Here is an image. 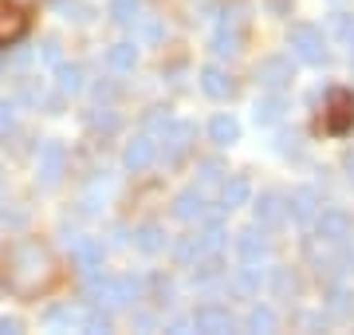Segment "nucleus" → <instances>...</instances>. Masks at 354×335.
Masks as SVG:
<instances>
[{"instance_id": "obj_8", "label": "nucleus", "mask_w": 354, "mask_h": 335, "mask_svg": "<svg viewBox=\"0 0 354 335\" xmlns=\"http://www.w3.org/2000/svg\"><path fill=\"white\" fill-rule=\"evenodd\" d=\"M24 32H28V12L16 0H0V48L24 39Z\"/></svg>"}, {"instance_id": "obj_20", "label": "nucleus", "mask_w": 354, "mask_h": 335, "mask_svg": "<svg viewBox=\"0 0 354 335\" xmlns=\"http://www.w3.org/2000/svg\"><path fill=\"white\" fill-rule=\"evenodd\" d=\"M209 138H213L216 146H232V142L241 138V123L232 115H216L213 123H209Z\"/></svg>"}, {"instance_id": "obj_4", "label": "nucleus", "mask_w": 354, "mask_h": 335, "mask_svg": "<svg viewBox=\"0 0 354 335\" xmlns=\"http://www.w3.org/2000/svg\"><path fill=\"white\" fill-rule=\"evenodd\" d=\"M291 79H295V67H291L288 55H268L256 64V83L264 91H288Z\"/></svg>"}, {"instance_id": "obj_36", "label": "nucleus", "mask_w": 354, "mask_h": 335, "mask_svg": "<svg viewBox=\"0 0 354 335\" xmlns=\"http://www.w3.org/2000/svg\"><path fill=\"white\" fill-rule=\"evenodd\" d=\"M221 178V166H216V162H205L201 166V181H216Z\"/></svg>"}, {"instance_id": "obj_11", "label": "nucleus", "mask_w": 354, "mask_h": 335, "mask_svg": "<svg viewBox=\"0 0 354 335\" xmlns=\"http://www.w3.org/2000/svg\"><path fill=\"white\" fill-rule=\"evenodd\" d=\"M193 327H197V332H209V335H228L236 327V320H232V311L221 308V304H205V308H197V316H193Z\"/></svg>"}, {"instance_id": "obj_27", "label": "nucleus", "mask_w": 354, "mask_h": 335, "mask_svg": "<svg viewBox=\"0 0 354 335\" xmlns=\"http://www.w3.org/2000/svg\"><path fill=\"white\" fill-rule=\"evenodd\" d=\"M138 296H142V280L138 276H118V280H114V300H118V308L134 304Z\"/></svg>"}, {"instance_id": "obj_21", "label": "nucleus", "mask_w": 354, "mask_h": 335, "mask_svg": "<svg viewBox=\"0 0 354 335\" xmlns=\"http://www.w3.org/2000/svg\"><path fill=\"white\" fill-rule=\"evenodd\" d=\"M252 209H256V225H276L283 217V201L276 194H260V201Z\"/></svg>"}, {"instance_id": "obj_2", "label": "nucleus", "mask_w": 354, "mask_h": 335, "mask_svg": "<svg viewBox=\"0 0 354 335\" xmlns=\"http://www.w3.org/2000/svg\"><path fill=\"white\" fill-rule=\"evenodd\" d=\"M291 48H295V55H299L304 64H311V67H323L330 60L327 39H323V32H319L315 24H295L291 28Z\"/></svg>"}, {"instance_id": "obj_34", "label": "nucleus", "mask_w": 354, "mask_h": 335, "mask_svg": "<svg viewBox=\"0 0 354 335\" xmlns=\"http://www.w3.org/2000/svg\"><path fill=\"white\" fill-rule=\"evenodd\" d=\"M260 280H264V276H260V269H252V264H248V269H241V276H236V288H241V292H256V288H260Z\"/></svg>"}, {"instance_id": "obj_41", "label": "nucleus", "mask_w": 354, "mask_h": 335, "mask_svg": "<svg viewBox=\"0 0 354 335\" xmlns=\"http://www.w3.org/2000/svg\"><path fill=\"white\" fill-rule=\"evenodd\" d=\"M351 60H354V44H351Z\"/></svg>"}, {"instance_id": "obj_37", "label": "nucleus", "mask_w": 354, "mask_h": 335, "mask_svg": "<svg viewBox=\"0 0 354 335\" xmlns=\"http://www.w3.org/2000/svg\"><path fill=\"white\" fill-rule=\"evenodd\" d=\"M12 127V103H0V130Z\"/></svg>"}, {"instance_id": "obj_40", "label": "nucleus", "mask_w": 354, "mask_h": 335, "mask_svg": "<svg viewBox=\"0 0 354 335\" xmlns=\"http://www.w3.org/2000/svg\"><path fill=\"white\" fill-rule=\"evenodd\" d=\"M346 178L354 181V150H351V154H346Z\"/></svg>"}, {"instance_id": "obj_26", "label": "nucleus", "mask_w": 354, "mask_h": 335, "mask_svg": "<svg viewBox=\"0 0 354 335\" xmlns=\"http://www.w3.org/2000/svg\"><path fill=\"white\" fill-rule=\"evenodd\" d=\"M272 288H276L279 300L299 296V276H295L291 269H276V272H272Z\"/></svg>"}, {"instance_id": "obj_12", "label": "nucleus", "mask_w": 354, "mask_h": 335, "mask_svg": "<svg viewBox=\"0 0 354 335\" xmlns=\"http://www.w3.org/2000/svg\"><path fill=\"white\" fill-rule=\"evenodd\" d=\"M291 213V221H299V225H307V221H315L319 213V194L311 190V185H295L288 197V206H283Z\"/></svg>"}, {"instance_id": "obj_42", "label": "nucleus", "mask_w": 354, "mask_h": 335, "mask_svg": "<svg viewBox=\"0 0 354 335\" xmlns=\"http://www.w3.org/2000/svg\"><path fill=\"white\" fill-rule=\"evenodd\" d=\"M0 71H4V67H0Z\"/></svg>"}, {"instance_id": "obj_15", "label": "nucleus", "mask_w": 354, "mask_h": 335, "mask_svg": "<svg viewBox=\"0 0 354 335\" xmlns=\"http://www.w3.org/2000/svg\"><path fill=\"white\" fill-rule=\"evenodd\" d=\"M268 237H264V229L260 225H252V229H244L241 233V257H244V264H260V260L268 257Z\"/></svg>"}, {"instance_id": "obj_24", "label": "nucleus", "mask_w": 354, "mask_h": 335, "mask_svg": "<svg viewBox=\"0 0 354 335\" xmlns=\"http://www.w3.org/2000/svg\"><path fill=\"white\" fill-rule=\"evenodd\" d=\"M244 327L256 335H268V332H276V311L264 308V304H256L252 311H248V320H244Z\"/></svg>"}, {"instance_id": "obj_38", "label": "nucleus", "mask_w": 354, "mask_h": 335, "mask_svg": "<svg viewBox=\"0 0 354 335\" xmlns=\"http://www.w3.org/2000/svg\"><path fill=\"white\" fill-rule=\"evenodd\" d=\"M44 60H51V64L59 60V44H55V39H48V44H44Z\"/></svg>"}, {"instance_id": "obj_32", "label": "nucleus", "mask_w": 354, "mask_h": 335, "mask_svg": "<svg viewBox=\"0 0 354 335\" xmlns=\"http://www.w3.org/2000/svg\"><path fill=\"white\" fill-rule=\"evenodd\" d=\"M330 28H335V36H339L342 44H354V16H346V12H335V20H330Z\"/></svg>"}, {"instance_id": "obj_16", "label": "nucleus", "mask_w": 354, "mask_h": 335, "mask_svg": "<svg viewBox=\"0 0 354 335\" xmlns=\"http://www.w3.org/2000/svg\"><path fill=\"white\" fill-rule=\"evenodd\" d=\"M283 111H288V103H283V91H272L268 99H260V103H256L252 118H256V127H272V123H279V118H283Z\"/></svg>"}, {"instance_id": "obj_1", "label": "nucleus", "mask_w": 354, "mask_h": 335, "mask_svg": "<svg viewBox=\"0 0 354 335\" xmlns=\"http://www.w3.org/2000/svg\"><path fill=\"white\" fill-rule=\"evenodd\" d=\"M55 280V260H51V248L44 241H16L8 248V264H4V284L8 292H16L20 300L39 296L48 284Z\"/></svg>"}, {"instance_id": "obj_35", "label": "nucleus", "mask_w": 354, "mask_h": 335, "mask_svg": "<svg viewBox=\"0 0 354 335\" xmlns=\"http://www.w3.org/2000/svg\"><path fill=\"white\" fill-rule=\"evenodd\" d=\"M20 327H24V323L16 320V316H0V335H16Z\"/></svg>"}, {"instance_id": "obj_3", "label": "nucleus", "mask_w": 354, "mask_h": 335, "mask_svg": "<svg viewBox=\"0 0 354 335\" xmlns=\"http://www.w3.org/2000/svg\"><path fill=\"white\" fill-rule=\"evenodd\" d=\"M323 127L330 134H346L354 127V91L346 87H335L327 95V111H323Z\"/></svg>"}, {"instance_id": "obj_29", "label": "nucleus", "mask_w": 354, "mask_h": 335, "mask_svg": "<svg viewBox=\"0 0 354 335\" xmlns=\"http://www.w3.org/2000/svg\"><path fill=\"white\" fill-rule=\"evenodd\" d=\"M327 311H330V316H339V320H346V316L354 311L351 292H346V288H335V292H330V300H327Z\"/></svg>"}, {"instance_id": "obj_7", "label": "nucleus", "mask_w": 354, "mask_h": 335, "mask_svg": "<svg viewBox=\"0 0 354 335\" xmlns=\"http://www.w3.org/2000/svg\"><path fill=\"white\" fill-rule=\"evenodd\" d=\"M315 237L323 245H342L351 237V213L346 209H323V213H315Z\"/></svg>"}, {"instance_id": "obj_10", "label": "nucleus", "mask_w": 354, "mask_h": 335, "mask_svg": "<svg viewBox=\"0 0 354 335\" xmlns=\"http://www.w3.org/2000/svg\"><path fill=\"white\" fill-rule=\"evenodd\" d=\"M158 162V146H153L150 134H138L134 142H127V150H122V166L130 174H142V170H150Z\"/></svg>"}, {"instance_id": "obj_6", "label": "nucleus", "mask_w": 354, "mask_h": 335, "mask_svg": "<svg viewBox=\"0 0 354 335\" xmlns=\"http://www.w3.org/2000/svg\"><path fill=\"white\" fill-rule=\"evenodd\" d=\"M241 48H244V12L232 8V12H225V20H221V28H216L213 52L216 55H236Z\"/></svg>"}, {"instance_id": "obj_18", "label": "nucleus", "mask_w": 354, "mask_h": 335, "mask_svg": "<svg viewBox=\"0 0 354 335\" xmlns=\"http://www.w3.org/2000/svg\"><path fill=\"white\" fill-rule=\"evenodd\" d=\"M71 257L79 260V269H99L102 264V241H95V237H79L75 245H71Z\"/></svg>"}, {"instance_id": "obj_30", "label": "nucleus", "mask_w": 354, "mask_h": 335, "mask_svg": "<svg viewBox=\"0 0 354 335\" xmlns=\"http://www.w3.org/2000/svg\"><path fill=\"white\" fill-rule=\"evenodd\" d=\"M44 323H51V327H75V323H79V316H75L71 308H64V304H59V308H48Z\"/></svg>"}, {"instance_id": "obj_17", "label": "nucleus", "mask_w": 354, "mask_h": 335, "mask_svg": "<svg viewBox=\"0 0 354 335\" xmlns=\"http://www.w3.org/2000/svg\"><path fill=\"white\" fill-rule=\"evenodd\" d=\"M134 248L146 253V257H158L165 248V229L162 225H138V229H134Z\"/></svg>"}, {"instance_id": "obj_5", "label": "nucleus", "mask_w": 354, "mask_h": 335, "mask_svg": "<svg viewBox=\"0 0 354 335\" xmlns=\"http://www.w3.org/2000/svg\"><path fill=\"white\" fill-rule=\"evenodd\" d=\"M67 174V150L59 142H44L39 146V190H55Z\"/></svg>"}, {"instance_id": "obj_13", "label": "nucleus", "mask_w": 354, "mask_h": 335, "mask_svg": "<svg viewBox=\"0 0 354 335\" xmlns=\"http://www.w3.org/2000/svg\"><path fill=\"white\" fill-rule=\"evenodd\" d=\"M174 217L177 221H213L209 206H205V197L197 190H185V194L174 197Z\"/></svg>"}, {"instance_id": "obj_23", "label": "nucleus", "mask_w": 354, "mask_h": 335, "mask_svg": "<svg viewBox=\"0 0 354 335\" xmlns=\"http://www.w3.org/2000/svg\"><path fill=\"white\" fill-rule=\"evenodd\" d=\"M55 79H59V91L64 95H79L83 91V67L79 64H59L55 67Z\"/></svg>"}, {"instance_id": "obj_39", "label": "nucleus", "mask_w": 354, "mask_h": 335, "mask_svg": "<svg viewBox=\"0 0 354 335\" xmlns=\"http://www.w3.org/2000/svg\"><path fill=\"white\" fill-rule=\"evenodd\" d=\"M146 36H150V39H162V24H146Z\"/></svg>"}, {"instance_id": "obj_14", "label": "nucleus", "mask_w": 354, "mask_h": 335, "mask_svg": "<svg viewBox=\"0 0 354 335\" xmlns=\"http://www.w3.org/2000/svg\"><path fill=\"white\" fill-rule=\"evenodd\" d=\"M201 87H205L209 99H232V95H236V83H232L221 67H213V64L201 67Z\"/></svg>"}, {"instance_id": "obj_31", "label": "nucleus", "mask_w": 354, "mask_h": 335, "mask_svg": "<svg viewBox=\"0 0 354 335\" xmlns=\"http://www.w3.org/2000/svg\"><path fill=\"white\" fill-rule=\"evenodd\" d=\"M87 127H91V130H102V134H114V130H118V118H114L111 111H91V115H87Z\"/></svg>"}, {"instance_id": "obj_25", "label": "nucleus", "mask_w": 354, "mask_h": 335, "mask_svg": "<svg viewBox=\"0 0 354 335\" xmlns=\"http://www.w3.org/2000/svg\"><path fill=\"white\" fill-rule=\"evenodd\" d=\"M174 257L181 260V264H197V260H205L209 253H205V237H185V241H177Z\"/></svg>"}, {"instance_id": "obj_22", "label": "nucleus", "mask_w": 354, "mask_h": 335, "mask_svg": "<svg viewBox=\"0 0 354 335\" xmlns=\"http://www.w3.org/2000/svg\"><path fill=\"white\" fill-rule=\"evenodd\" d=\"M106 64H111L114 71H134V64H138V48H134V44H114L111 52H106Z\"/></svg>"}, {"instance_id": "obj_28", "label": "nucleus", "mask_w": 354, "mask_h": 335, "mask_svg": "<svg viewBox=\"0 0 354 335\" xmlns=\"http://www.w3.org/2000/svg\"><path fill=\"white\" fill-rule=\"evenodd\" d=\"M111 16L118 24H138L142 20V0H111Z\"/></svg>"}, {"instance_id": "obj_33", "label": "nucleus", "mask_w": 354, "mask_h": 335, "mask_svg": "<svg viewBox=\"0 0 354 335\" xmlns=\"http://www.w3.org/2000/svg\"><path fill=\"white\" fill-rule=\"evenodd\" d=\"M79 327H87V332H111V316L102 308H95V311H87L83 320H79Z\"/></svg>"}, {"instance_id": "obj_9", "label": "nucleus", "mask_w": 354, "mask_h": 335, "mask_svg": "<svg viewBox=\"0 0 354 335\" xmlns=\"http://www.w3.org/2000/svg\"><path fill=\"white\" fill-rule=\"evenodd\" d=\"M193 134H197V130H193L189 123H169V127H165V150H162L165 166H177L181 158L189 154Z\"/></svg>"}, {"instance_id": "obj_19", "label": "nucleus", "mask_w": 354, "mask_h": 335, "mask_svg": "<svg viewBox=\"0 0 354 335\" xmlns=\"http://www.w3.org/2000/svg\"><path fill=\"white\" fill-rule=\"evenodd\" d=\"M248 197H252V181L248 178H228L225 185H221V201H225V209L248 206Z\"/></svg>"}]
</instances>
